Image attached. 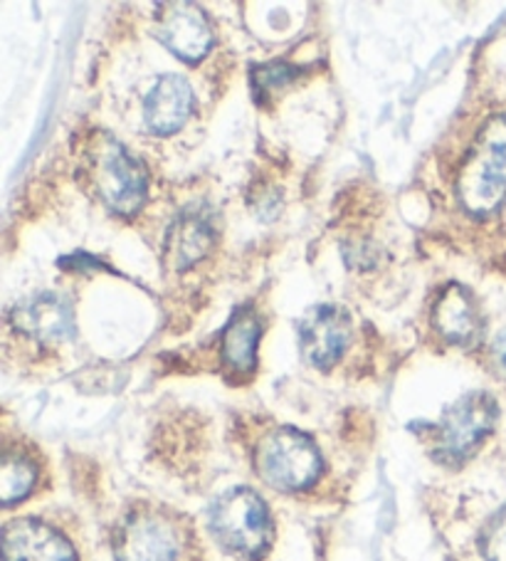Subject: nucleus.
<instances>
[{
    "instance_id": "obj_15",
    "label": "nucleus",
    "mask_w": 506,
    "mask_h": 561,
    "mask_svg": "<svg viewBox=\"0 0 506 561\" xmlns=\"http://www.w3.org/2000/svg\"><path fill=\"white\" fill-rule=\"evenodd\" d=\"M35 468L25 458L15 456V453H5L3 466H0V497L3 505H15L23 497L31 495L35 488Z\"/></svg>"
},
{
    "instance_id": "obj_13",
    "label": "nucleus",
    "mask_w": 506,
    "mask_h": 561,
    "mask_svg": "<svg viewBox=\"0 0 506 561\" xmlns=\"http://www.w3.org/2000/svg\"><path fill=\"white\" fill-rule=\"evenodd\" d=\"M433 324L450 344L470 346L482 332V319L467 289L450 285L442 289L433 309Z\"/></svg>"
},
{
    "instance_id": "obj_18",
    "label": "nucleus",
    "mask_w": 506,
    "mask_h": 561,
    "mask_svg": "<svg viewBox=\"0 0 506 561\" xmlns=\"http://www.w3.org/2000/svg\"><path fill=\"white\" fill-rule=\"evenodd\" d=\"M492 362L506 376V332L496 336V342L492 344Z\"/></svg>"
},
{
    "instance_id": "obj_9",
    "label": "nucleus",
    "mask_w": 506,
    "mask_h": 561,
    "mask_svg": "<svg viewBox=\"0 0 506 561\" xmlns=\"http://www.w3.org/2000/svg\"><path fill=\"white\" fill-rule=\"evenodd\" d=\"M3 561H77V554L55 527L25 517L5 525Z\"/></svg>"
},
{
    "instance_id": "obj_1",
    "label": "nucleus",
    "mask_w": 506,
    "mask_h": 561,
    "mask_svg": "<svg viewBox=\"0 0 506 561\" xmlns=\"http://www.w3.org/2000/svg\"><path fill=\"white\" fill-rule=\"evenodd\" d=\"M457 196L472 216H490L506 201V117H492L476 134L457 176Z\"/></svg>"
},
{
    "instance_id": "obj_17",
    "label": "nucleus",
    "mask_w": 506,
    "mask_h": 561,
    "mask_svg": "<svg viewBox=\"0 0 506 561\" xmlns=\"http://www.w3.org/2000/svg\"><path fill=\"white\" fill-rule=\"evenodd\" d=\"M295 67L289 65H267L255 70V84L260 87V92H275L281 84H287L291 77H295Z\"/></svg>"
},
{
    "instance_id": "obj_8",
    "label": "nucleus",
    "mask_w": 506,
    "mask_h": 561,
    "mask_svg": "<svg viewBox=\"0 0 506 561\" xmlns=\"http://www.w3.org/2000/svg\"><path fill=\"white\" fill-rule=\"evenodd\" d=\"M156 35L181 60H200L210 50L212 31L206 13L191 3H163L159 8Z\"/></svg>"
},
{
    "instance_id": "obj_16",
    "label": "nucleus",
    "mask_w": 506,
    "mask_h": 561,
    "mask_svg": "<svg viewBox=\"0 0 506 561\" xmlns=\"http://www.w3.org/2000/svg\"><path fill=\"white\" fill-rule=\"evenodd\" d=\"M480 545L486 561H506V507L496 512L484 527Z\"/></svg>"
},
{
    "instance_id": "obj_2",
    "label": "nucleus",
    "mask_w": 506,
    "mask_h": 561,
    "mask_svg": "<svg viewBox=\"0 0 506 561\" xmlns=\"http://www.w3.org/2000/svg\"><path fill=\"white\" fill-rule=\"evenodd\" d=\"M90 186L116 216H134L146 201V171L110 134H92L84 151Z\"/></svg>"
},
{
    "instance_id": "obj_4",
    "label": "nucleus",
    "mask_w": 506,
    "mask_h": 561,
    "mask_svg": "<svg viewBox=\"0 0 506 561\" xmlns=\"http://www.w3.org/2000/svg\"><path fill=\"white\" fill-rule=\"evenodd\" d=\"M496 415L499 409L490 393L476 391L462 396L435 425L433 456L445 466H460L494 431Z\"/></svg>"
},
{
    "instance_id": "obj_7",
    "label": "nucleus",
    "mask_w": 506,
    "mask_h": 561,
    "mask_svg": "<svg viewBox=\"0 0 506 561\" xmlns=\"http://www.w3.org/2000/svg\"><path fill=\"white\" fill-rule=\"evenodd\" d=\"M297 334L304 362L314 369H329L342 359L352 342V317L336 305L311 307L299 319Z\"/></svg>"
},
{
    "instance_id": "obj_5",
    "label": "nucleus",
    "mask_w": 506,
    "mask_h": 561,
    "mask_svg": "<svg viewBox=\"0 0 506 561\" xmlns=\"http://www.w3.org/2000/svg\"><path fill=\"white\" fill-rule=\"evenodd\" d=\"M257 470L272 488L285 492L307 490L321 472L317 443L297 428L272 431L257 448Z\"/></svg>"
},
{
    "instance_id": "obj_12",
    "label": "nucleus",
    "mask_w": 506,
    "mask_h": 561,
    "mask_svg": "<svg viewBox=\"0 0 506 561\" xmlns=\"http://www.w3.org/2000/svg\"><path fill=\"white\" fill-rule=\"evenodd\" d=\"M216 245V222L208 210H186L173 222L165 240V257L176 270H186L206 257Z\"/></svg>"
},
{
    "instance_id": "obj_14",
    "label": "nucleus",
    "mask_w": 506,
    "mask_h": 561,
    "mask_svg": "<svg viewBox=\"0 0 506 561\" xmlns=\"http://www.w3.org/2000/svg\"><path fill=\"white\" fill-rule=\"evenodd\" d=\"M260 317L252 309H240L232 314L230 324L222 334V362L232 371H252L257 362V342H260Z\"/></svg>"
},
{
    "instance_id": "obj_6",
    "label": "nucleus",
    "mask_w": 506,
    "mask_h": 561,
    "mask_svg": "<svg viewBox=\"0 0 506 561\" xmlns=\"http://www.w3.org/2000/svg\"><path fill=\"white\" fill-rule=\"evenodd\" d=\"M181 529L156 510H139L122 522L114 539L116 561H179Z\"/></svg>"
},
{
    "instance_id": "obj_3",
    "label": "nucleus",
    "mask_w": 506,
    "mask_h": 561,
    "mask_svg": "<svg viewBox=\"0 0 506 561\" xmlns=\"http://www.w3.org/2000/svg\"><path fill=\"white\" fill-rule=\"evenodd\" d=\"M210 529L230 554L260 559L275 539L269 510L255 490L232 488L210 507Z\"/></svg>"
},
{
    "instance_id": "obj_10",
    "label": "nucleus",
    "mask_w": 506,
    "mask_h": 561,
    "mask_svg": "<svg viewBox=\"0 0 506 561\" xmlns=\"http://www.w3.org/2000/svg\"><path fill=\"white\" fill-rule=\"evenodd\" d=\"M13 327L35 342L60 344L74 334V314L70 305L57 295H35L18 305L13 312Z\"/></svg>"
},
{
    "instance_id": "obj_11",
    "label": "nucleus",
    "mask_w": 506,
    "mask_h": 561,
    "mask_svg": "<svg viewBox=\"0 0 506 561\" xmlns=\"http://www.w3.org/2000/svg\"><path fill=\"white\" fill-rule=\"evenodd\" d=\"M193 112V90L179 75H163L143 102V117L156 134L179 131Z\"/></svg>"
}]
</instances>
